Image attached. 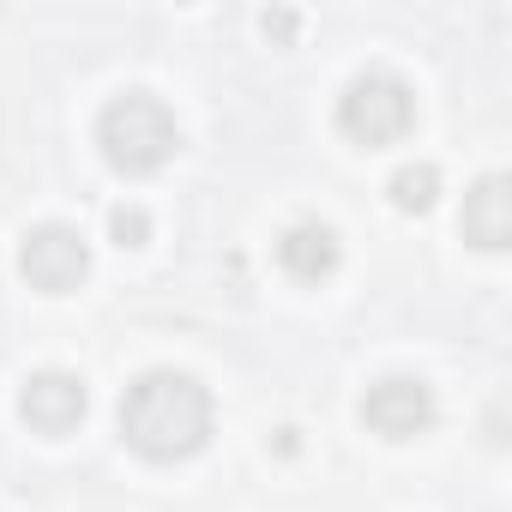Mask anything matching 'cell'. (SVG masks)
<instances>
[{
  "mask_svg": "<svg viewBox=\"0 0 512 512\" xmlns=\"http://www.w3.org/2000/svg\"><path fill=\"white\" fill-rule=\"evenodd\" d=\"M121 434L151 464L193 458L211 440V392L181 368H151L121 392Z\"/></svg>",
  "mask_w": 512,
  "mask_h": 512,
  "instance_id": "6da1fadb",
  "label": "cell"
},
{
  "mask_svg": "<svg viewBox=\"0 0 512 512\" xmlns=\"http://www.w3.org/2000/svg\"><path fill=\"white\" fill-rule=\"evenodd\" d=\"M97 145H103V163L115 175H157L181 151V127H175V115H169L163 97L121 91L97 115Z\"/></svg>",
  "mask_w": 512,
  "mask_h": 512,
  "instance_id": "7a4b0ae2",
  "label": "cell"
},
{
  "mask_svg": "<svg viewBox=\"0 0 512 512\" xmlns=\"http://www.w3.org/2000/svg\"><path fill=\"white\" fill-rule=\"evenodd\" d=\"M416 127V91L398 79V73H356L338 97V133L380 151V145H398L404 133Z\"/></svg>",
  "mask_w": 512,
  "mask_h": 512,
  "instance_id": "3957f363",
  "label": "cell"
},
{
  "mask_svg": "<svg viewBox=\"0 0 512 512\" xmlns=\"http://www.w3.org/2000/svg\"><path fill=\"white\" fill-rule=\"evenodd\" d=\"M19 272L43 296H73L91 278V241L73 223H37L19 241Z\"/></svg>",
  "mask_w": 512,
  "mask_h": 512,
  "instance_id": "277c9868",
  "label": "cell"
},
{
  "mask_svg": "<svg viewBox=\"0 0 512 512\" xmlns=\"http://www.w3.org/2000/svg\"><path fill=\"white\" fill-rule=\"evenodd\" d=\"M362 422H368L380 440H416V434L434 428V386L416 380V374H386V380L368 386Z\"/></svg>",
  "mask_w": 512,
  "mask_h": 512,
  "instance_id": "5b68a950",
  "label": "cell"
},
{
  "mask_svg": "<svg viewBox=\"0 0 512 512\" xmlns=\"http://www.w3.org/2000/svg\"><path fill=\"white\" fill-rule=\"evenodd\" d=\"M85 410H91V392H85V380L67 374V368H43V374H31L25 392H19V416H25L37 434H73V428L85 422Z\"/></svg>",
  "mask_w": 512,
  "mask_h": 512,
  "instance_id": "8992f818",
  "label": "cell"
},
{
  "mask_svg": "<svg viewBox=\"0 0 512 512\" xmlns=\"http://www.w3.org/2000/svg\"><path fill=\"white\" fill-rule=\"evenodd\" d=\"M464 241L482 247V253H500L512 241V181L506 175H482L470 193H464Z\"/></svg>",
  "mask_w": 512,
  "mask_h": 512,
  "instance_id": "52a82bcc",
  "label": "cell"
},
{
  "mask_svg": "<svg viewBox=\"0 0 512 512\" xmlns=\"http://www.w3.org/2000/svg\"><path fill=\"white\" fill-rule=\"evenodd\" d=\"M338 260H344V247H338V235H332V223H290L284 229V241H278V266L296 278V284H326L332 272H338Z\"/></svg>",
  "mask_w": 512,
  "mask_h": 512,
  "instance_id": "ba28073f",
  "label": "cell"
},
{
  "mask_svg": "<svg viewBox=\"0 0 512 512\" xmlns=\"http://www.w3.org/2000/svg\"><path fill=\"white\" fill-rule=\"evenodd\" d=\"M386 199H392L398 211H428V205L440 199V169H434V163H404V169L386 181Z\"/></svg>",
  "mask_w": 512,
  "mask_h": 512,
  "instance_id": "9c48e42d",
  "label": "cell"
},
{
  "mask_svg": "<svg viewBox=\"0 0 512 512\" xmlns=\"http://www.w3.org/2000/svg\"><path fill=\"white\" fill-rule=\"evenodd\" d=\"M109 235H115V247H145L151 241V217L139 205H115L109 211Z\"/></svg>",
  "mask_w": 512,
  "mask_h": 512,
  "instance_id": "30bf717a",
  "label": "cell"
},
{
  "mask_svg": "<svg viewBox=\"0 0 512 512\" xmlns=\"http://www.w3.org/2000/svg\"><path fill=\"white\" fill-rule=\"evenodd\" d=\"M266 31L272 37H296V13H266Z\"/></svg>",
  "mask_w": 512,
  "mask_h": 512,
  "instance_id": "8fae6325",
  "label": "cell"
}]
</instances>
